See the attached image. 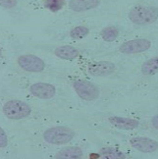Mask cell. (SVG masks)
<instances>
[{
  "mask_svg": "<svg viewBox=\"0 0 158 159\" xmlns=\"http://www.w3.org/2000/svg\"><path fill=\"white\" fill-rule=\"evenodd\" d=\"M129 19L138 26H147L158 20V8L154 6L137 5L129 12Z\"/></svg>",
  "mask_w": 158,
  "mask_h": 159,
  "instance_id": "1",
  "label": "cell"
},
{
  "mask_svg": "<svg viewBox=\"0 0 158 159\" xmlns=\"http://www.w3.org/2000/svg\"><path fill=\"white\" fill-rule=\"evenodd\" d=\"M75 137V132L68 127L58 126L52 127L43 134V139L46 143L56 145L66 144L70 143Z\"/></svg>",
  "mask_w": 158,
  "mask_h": 159,
  "instance_id": "2",
  "label": "cell"
},
{
  "mask_svg": "<svg viewBox=\"0 0 158 159\" xmlns=\"http://www.w3.org/2000/svg\"><path fill=\"white\" fill-rule=\"evenodd\" d=\"M3 113L8 119L21 120L29 117L32 113V108L28 103L22 100H9L3 106Z\"/></svg>",
  "mask_w": 158,
  "mask_h": 159,
  "instance_id": "3",
  "label": "cell"
},
{
  "mask_svg": "<svg viewBox=\"0 0 158 159\" xmlns=\"http://www.w3.org/2000/svg\"><path fill=\"white\" fill-rule=\"evenodd\" d=\"M76 93L86 101H93L99 97L100 89L94 84L84 81V80H79L73 84Z\"/></svg>",
  "mask_w": 158,
  "mask_h": 159,
  "instance_id": "4",
  "label": "cell"
},
{
  "mask_svg": "<svg viewBox=\"0 0 158 159\" xmlns=\"http://www.w3.org/2000/svg\"><path fill=\"white\" fill-rule=\"evenodd\" d=\"M19 65L24 71L31 73H39L42 72L45 68V64L43 60L33 54L21 55L17 60Z\"/></svg>",
  "mask_w": 158,
  "mask_h": 159,
  "instance_id": "5",
  "label": "cell"
},
{
  "mask_svg": "<svg viewBox=\"0 0 158 159\" xmlns=\"http://www.w3.org/2000/svg\"><path fill=\"white\" fill-rule=\"evenodd\" d=\"M151 46L150 40L147 39H137L126 41L119 47V51L124 54H136L148 50Z\"/></svg>",
  "mask_w": 158,
  "mask_h": 159,
  "instance_id": "6",
  "label": "cell"
},
{
  "mask_svg": "<svg viewBox=\"0 0 158 159\" xmlns=\"http://www.w3.org/2000/svg\"><path fill=\"white\" fill-rule=\"evenodd\" d=\"M116 70V66L110 61H98L89 64L88 71L93 77H106L113 74Z\"/></svg>",
  "mask_w": 158,
  "mask_h": 159,
  "instance_id": "7",
  "label": "cell"
},
{
  "mask_svg": "<svg viewBox=\"0 0 158 159\" xmlns=\"http://www.w3.org/2000/svg\"><path fill=\"white\" fill-rule=\"evenodd\" d=\"M130 143L135 149L144 152V153H150V152H154L158 149V142L149 138H133L130 140Z\"/></svg>",
  "mask_w": 158,
  "mask_h": 159,
  "instance_id": "8",
  "label": "cell"
},
{
  "mask_svg": "<svg viewBox=\"0 0 158 159\" xmlns=\"http://www.w3.org/2000/svg\"><path fill=\"white\" fill-rule=\"evenodd\" d=\"M31 93L40 99H50L55 95L56 89L50 84L46 83H35L29 88Z\"/></svg>",
  "mask_w": 158,
  "mask_h": 159,
  "instance_id": "9",
  "label": "cell"
},
{
  "mask_svg": "<svg viewBox=\"0 0 158 159\" xmlns=\"http://www.w3.org/2000/svg\"><path fill=\"white\" fill-rule=\"evenodd\" d=\"M109 122L121 130H133L139 126V122L136 119L128 117H119V116H111L108 118Z\"/></svg>",
  "mask_w": 158,
  "mask_h": 159,
  "instance_id": "10",
  "label": "cell"
},
{
  "mask_svg": "<svg viewBox=\"0 0 158 159\" xmlns=\"http://www.w3.org/2000/svg\"><path fill=\"white\" fill-rule=\"evenodd\" d=\"M101 0H70L69 7L75 12H84L96 8Z\"/></svg>",
  "mask_w": 158,
  "mask_h": 159,
  "instance_id": "11",
  "label": "cell"
},
{
  "mask_svg": "<svg viewBox=\"0 0 158 159\" xmlns=\"http://www.w3.org/2000/svg\"><path fill=\"white\" fill-rule=\"evenodd\" d=\"M54 54H55L57 57L64 59V60H74L80 55V52H79L77 48L73 47L71 45H63V46L57 47L56 49L54 50Z\"/></svg>",
  "mask_w": 158,
  "mask_h": 159,
  "instance_id": "12",
  "label": "cell"
},
{
  "mask_svg": "<svg viewBox=\"0 0 158 159\" xmlns=\"http://www.w3.org/2000/svg\"><path fill=\"white\" fill-rule=\"evenodd\" d=\"M84 155L83 150L77 146H70L60 150L55 155V158H65V159H77L82 158Z\"/></svg>",
  "mask_w": 158,
  "mask_h": 159,
  "instance_id": "13",
  "label": "cell"
},
{
  "mask_svg": "<svg viewBox=\"0 0 158 159\" xmlns=\"http://www.w3.org/2000/svg\"><path fill=\"white\" fill-rule=\"evenodd\" d=\"M142 73L144 76H152L158 73V56L152 57L142 64Z\"/></svg>",
  "mask_w": 158,
  "mask_h": 159,
  "instance_id": "14",
  "label": "cell"
},
{
  "mask_svg": "<svg viewBox=\"0 0 158 159\" xmlns=\"http://www.w3.org/2000/svg\"><path fill=\"white\" fill-rule=\"evenodd\" d=\"M102 39H104L105 41H108V42H111V41H114L118 38L119 35V30L116 27H106L104 28L100 33Z\"/></svg>",
  "mask_w": 158,
  "mask_h": 159,
  "instance_id": "15",
  "label": "cell"
},
{
  "mask_svg": "<svg viewBox=\"0 0 158 159\" xmlns=\"http://www.w3.org/2000/svg\"><path fill=\"white\" fill-rule=\"evenodd\" d=\"M100 155L103 158H112V159H117V158H126V155L122 153L121 151L111 148H104L100 150Z\"/></svg>",
  "mask_w": 158,
  "mask_h": 159,
  "instance_id": "16",
  "label": "cell"
},
{
  "mask_svg": "<svg viewBox=\"0 0 158 159\" xmlns=\"http://www.w3.org/2000/svg\"><path fill=\"white\" fill-rule=\"evenodd\" d=\"M89 33V30L87 27L84 26H79L74 28L70 33V35L72 36L74 39H81L84 36H87Z\"/></svg>",
  "mask_w": 158,
  "mask_h": 159,
  "instance_id": "17",
  "label": "cell"
},
{
  "mask_svg": "<svg viewBox=\"0 0 158 159\" xmlns=\"http://www.w3.org/2000/svg\"><path fill=\"white\" fill-rule=\"evenodd\" d=\"M65 4V0H45L44 6L45 8L48 10H50L52 12L59 11L63 8V6Z\"/></svg>",
  "mask_w": 158,
  "mask_h": 159,
  "instance_id": "18",
  "label": "cell"
},
{
  "mask_svg": "<svg viewBox=\"0 0 158 159\" xmlns=\"http://www.w3.org/2000/svg\"><path fill=\"white\" fill-rule=\"evenodd\" d=\"M18 4L17 0H0V6L6 9H12Z\"/></svg>",
  "mask_w": 158,
  "mask_h": 159,
  "instance_id": "19",
  "label": "cell"
},
{
  "mask_svg": "<svg viewBox=\"0 0 158 159\" xmlns=\"http://www.w3.org/2000/svg\"><path fill=\"white\" fill-rule=\"evenodd\" d=\"M8 145V138L5 131L0 127V148H4Z\"/></svg>",
  "mask_w": 158,
  "mask_h": 159,
  "instance_id": "20",
  "label": "cell"
},
{
  "mask_svg": "<svg viewBox=\"0 0 158 159\" xmlns=\"http://www.w3.org/2000/svg\"><path fill=\"white\" fill-rule=\"evenodd\" d=\"M151 123H152V126L155 128V129L158 130V115L154 116V117L152 118V120H151Z\"/></svg>",
  "mask_w": 158,
  "mask_h": 159,
  "instance_id": "21",
  "label": "cell"
},
{
  "mask_svg": "<svg viewBox=\"0 0 158 159\" xmlns=\"http://www.w3.org/2000/svg\"><path fill=\"white\" fill-rule=\"evenodd\" d=\"M2 56V49H1V47H0V57Z\"/></svg>",
  "mask_w": 158,
  "mask_h": 159,
  "instance_id": "22",
  "label": "cell"
}]
</instances>
